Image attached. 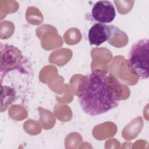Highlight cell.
I'll return each mask as SVG.
<instances>
[{
	"instance_id": "obj_1",
	"label": "cell",
	"mask_w": 149,
	"mask_h": 149,
	"mask_svg": "<svg viewBox=\"0 0 149 149\" xmlns=\"http://www.w3.org/2000/svg\"><path fill=\"white\" fill-rule=\"evenodd\" d=\"M119 84L111 74L94 72L90 74L85 88L79 96L82 110L94 116L116 108L120 100Z\"/></svg>"
},
{
	"instance_id": "obj_2",
	"label": "cell",
	"mask_w": 149,
	"mask_h": 149,
	"mask_svg": "<svg viewBox=\"0 0 149 149\" xmlns=\"http://www.w3.org/2000/svg\"><path fill=\"white\" fill-rule=\"evenodd\" d=\"M149 41L148 38L141 39L132 46L128 57V66L131 72L140 79L149 76Z\"/></svg>"
},
{
	"instance_id": "obj_3",
	"label": "cell",
	"mask_w": 149,
	"mask_h": 149,
	"mask_svg": "<svg viewBox=\"0 0 149 149\" xmlns=\"http://www.w3.org/2000/svg\"><path fill=\"white\" fill-rule=\"evenodd\" d=\"M22 55L20 51L13 45L4 44L1 47L0 66L1 73L7 72L19 68L22 62Z\"/></svg>"
},
{
	"instance_id": "obj_4",
	"label": "cell",
	"mask_w": 149,
	"mask_h": 149,
	"mask_svg": "<svg viewBox=\"0 0 149 149\" xmlns=\"http://www.w3.org/2000/svg\"><path fill=\"white\" fill-rule=\"evenodd\" d=\"M120 30L113 25L103 23H95L88 30V39L91 45L99 46L105 41H109Z\"/></svg>"
},
{
	"instance_id": "obj_5",
	"label": "cell",
	"mask_w": 149,
	"mask_h": 149,
	"mask_svg": "<svg viewBox=\"0 0 149 149\" xmlns=\"http://www.w3.org/2000/svg\"><path fill=\"white\" fill-rule=\"evenodd\" d=\"M91 16L93 19L100 23H111L116 16L115 8L109 1H99L95 3L92 10Z\"/></svg>"
}]
</instances>
